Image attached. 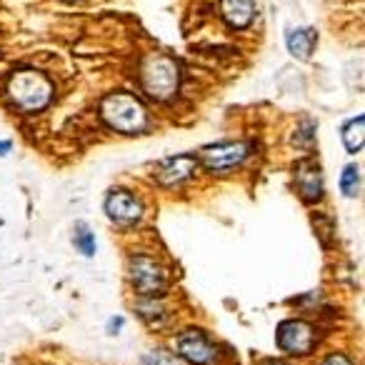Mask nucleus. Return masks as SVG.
<instances>
[{"label":"nucleus","instance_id":"nucleus-18","mask_svg":"<svg viewBox=\"0 0 365 365\" xmlns=\"http://www.w3.org/2000/svg\"><path fill=\"white\" fill-rule=\"evenodd\" d=\"M318 365H353V360L345 358V355H328V358L320 360Z\"/></svg>","mask_w":365,"mask_h":365},{"label":"nucleus","instance_id":"nucleus-5","mask_svg":"<svg viewBox=\"0 0 365 365\" xmlns=\"http://www.w3.org/2000/svg\"><path fill=\"white\" fill-rule=\"evenodd\" d=\"M175 343H178L180 358L190 365H215L220 358L218 345H215L213 338L200 328H185L178 335Z\"/></svg>","mask_w":365,"mask_h":365},{"label":"nucleus","instance_id":"nucleus-20","mask_svg":"<svg viewBox=\"0 0 365 365\" xmlns=\"http://www.w3.org/2000/svg\"><path fill=\"white\" fill-rule=\"evenodd\" d=\"M263 365H290V363H285V360H268V363H263Z\"/></svg>","mask_w":365,"mask_h":365},{"label":"nucleus","instance_id":"nucleus-10","mask_svg":"<svg viewBox=\"0 0 365 365\" xmlns=\"http://www.w3.org/2000/svg\"><path fill=\"white\" fill-rule=\"evenodd\" d=\"M193 170L195 160L190 155H173L158 165L155 180L160 182L163 188H175V185H182L185 180H190Z\"/></svg>","mask_w":365,"mask_h":365},{"label":"nucleus","instance_id":"nucleus-6","mask_svg":"<svg viewBox=\"0 0 365 365\" xmlns=\"http://www.w3.org/2000/svg\"><path fill=\"white\" fill-rule=\"evenodd\" d=\"M275 340L285 355H308L318 343V330L308 320H283L278 325Z\"/></svg>","mask_w":365,"mask_h":365},{"label":"nucleus","instance_id":"nucleus-2","mask_svg":"<svg viewBox=\"0 0 365 365\" xmlns=\"http://www.w3.org/2000/svg\"><path fill=\"white\" fill-rule=\"evenodd\" d=\"M8 96L16 103L21 110H41L51 103L53 98V86L48 83V78L43 73L26 68V71H18L16 76L8 83Z\"/></svg>","mask_w":365,"mask_h":365},{"label":"nucleus","instance_id":"nucleus-17","mask_svg":"<svg viewBox=\"0 0 365 365\" xmlns=\"http://www.w3.org/2000/svg\"><path fill=\"white\" fill-rule=\"evenodd\" d=\"M313 133H315V125H313V120H308V123H300V128H298V133H295V145L298 148H310L313 145Z\"/></svg>","mask_w":365,"mask_h":365},{"label":"nucleus","instance_id":"nucleus-11","mask_svg":"<svg viewBox=\"0 0 365 365\" xmlns=\"http://www.w3.org/2000/svg\"><path fill=\"white\" fill-rule=\"evenodd\" d=\"M220 11L230 28L243 31L255 18V0H220Z\"/></svg>","mask_w":365,"mask_h":365},{"label":"nucleus","instance_id":"nucleus-14","mask_svg":"<svg viewBox=\"0 0 365 365\" xmlns=\"http://www.w3.org/2000/svg\"><path fill=\"white\" fill-rule=\"evenodd\" d=\"M360 190V170L355 163H348V165L343 168V173H340V193L345 195V198H355Z\"/></svg>","mask_w":365,"mask_h":365},{"label":"nucleus","instance_id":"nucleus-19","mask_svg":"<svg viewBox=\"0 0 365 365\" xmlns=\"http://www.w3.org/2000/svg\"><path fill=\"white\" fill-rule=\"evenodd\" d=\"M120 323H123V318H115V320H113V325H110V333H118V328H120Z\"/></svg>","mask_w":365,"mask_h":365},{"label":"nucleus","instance_id":"nucleus-12","mask_svg":"<svg viewBox=\"0 0 365 365\" xmlns=\"http://www.w3.org/2000/svg\"><path fill=\"white\" fill-rule=\"evenodd\" d=\"M340 135H343V148L350 155H355V153L363 148V140H365V118L355 115L350 123H345Z\"/></svg>","mask_w":365,"mask_h":365},{"label":"nucleus","instance_id":"nucleus-16","mask_svg":"<svg viewBox=\"0 0 365 365\" xmlns=\"http://www.w3.org/2000/svg\"><path fill=\"white\" fill-rule=\"evenodd\" d=\"M143 365H185V360L175 358V355L168 353V350H163V348H155L148 355H143Z\"/></svg>","mask_w":365,"mask_h":365},{"label":"nucleus","instance_id":"nucleus-4","mask_svg":"<svg viewBox=\"0 0 365 365\" xmlns=\"http://www.w3.org/2000/svg\"><path fill=\"white\" fill-rule=\"evenodd\" d=\"M130 285L140 295H160L168 288V273L153 255H133L128 265Z\"/></svg>","mask_w":365,"mask_h":365},{"label":"nucleus","instance_id":"nucleus-3","mask_svg":"<svg viewBox=\"0 0 365 365\" xmlns=\"http://www.w3.org/2000/svg\"><path fill=\"white\" fill-rule=\"evenodd\" d=\"M143 88L155 101H168L178 91V66L165 56H153L143 66Z\"/></svg>","mask_w":365,"mask_h":365},{"label":"nucleus","instance_id":"nucleus-1","mask_svg":"<svg viewBox=\"0 0 365 365\" xmlns=\"http://www.w3.org/2000/svg\"><path fill=\"white\" fill-rule=\"evenodd\" d=\"M101 115L108 128L125 135H135L148 128V113L138 98L128 96V93H113L103 101Z\"/></svg>","mask_w":365,"mask_h":365},{"label":"nucleus","instance_id":"nucleus-7","mask_svg":"<svg viewBox=\"0 0 365 365\" xmlns=\"http://www.w3.org/2000/svg\"><path fill=\"white\" fill-rule=\"evenodd\" d=\"M250 155V143L245 140H228V143H210V145L200 148V160L208 170L225 173L238 168Z\"/></svg>","mask_w":365,"mask_h":365},{"label":"nucleus","instance_id":"nucleus-9","mask_svg":"<svg viewBox=\"0 0 365 365\" xmlns=\"http://www.w3.org/2000/svg\"><path fill=\"white\" fill-rule=\"evenodd\" d=\"M295 188H298L300 198L305 203H320L325 193L323 185V173H320V165L315 160H303L295 168Z\"/></svg>","mask_w":365,"mask_h":365},{"label":"nucleus","instance_id":"nucleus-15","mask_svg":"<svg viewBox=\"0 0 365 365\" xmlns=\"http://www.w3.org/2000/svg\"><path fill=\"white\" fill-rule=\"evenodd\" d=\"M73 243H76L78 253L86 255V258H93V255H96V235H93V230L88 228V225H83V223L78 225Z\"/></svg>","mask_w":365,"mask_h":365},{"label":"nucleus","instance_id":"nucleus-8","mask_svg":"<svg viewBox=\"0 0 365 365\" xmlns=\"http://www.w3.org/2000/svg\"><path fill=\"white\" fill-rule=\"evenodd\" d=\"M106 213L115 225L130 228V225L140 223L145 208H143V203L130 193V190L115 188V190H110L106 198Z\"/></svg>","mask_w":365,"mask_h":365},{"label":"nucleus","instance_id":"nucleus-13","mask_svg":"<svg viewBox=\"0 0 365 365\" xmlns=\"http://www.w3.org/2000/svg\"><path fill=\"white\" fill-rule=\"evenodd\" d=\"M313 41H315V33L313 31H305V28H298V31H290L288 33V51L293 58H298V61H305V58H310V53H313Z\"/></svg>","mask_w":365,"mask_h":365},{"label":"nucleus","instance_id":"nucleus-21","mask_svg":"<svg viewBox=\"0 0 365 365\" xmlns=\"http://www.w3.org/2000/svg\"><path fill=\"white\" fill-rule=\"evenodd\" d=\"M11 150V145H8V143H0V153H8Z\"/></svg>","mask_w":365,"mask_h":365}]
</instances>
